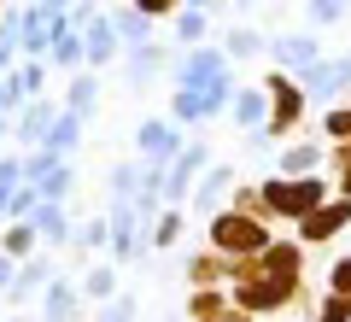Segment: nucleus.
<instances>
[{"label": "nucleus", "mask_w": 351, "mask_h": 322, "mask_svg": "<svg viewBox=\"0 0 351 322\" xmlns=\"http://www.w3.org/2000/svg\"><path fill=\"white\" fill-rule=\"evenodd\" d=\"M182 76L199 82V88H211V82H223V59H217V53H193V59L182 65Z\"/></svg>", "instance_id": "1"}, {"label": "nucleus", "mask_w": 351, "mask_h": 322, "mask_svg": "<svg viewBox=\"0 0 351 322\" xmlns=\"http://www.w3.org/2000/svg\"><path fill=\"white\" fill-rule=\"evenodd\" d=\"M339 6H346V0H311V18L328 24V18H339Z\"/></svg>", "instance_id": "12"}, {"label": "nucleus", "mask_w": 351, "mask_h": 322, "mask_svg": "<svg viewBox=\"0 0 351 322\" xmlns=\"http://www.w3.org/2000/svg\"><path fill=\"white\" fill-rule=\"evenodd\" d=\"M141 147H147L152 159H170V152H176V129L170 124H147V129H141Z\"/></svg>", "instance_id": "3"}, {"label": "nucleus", "mask_w": 351, "mask_h": 322, "mask_svg": "<svg viewBox=\"0 0 351 322\" xmlns=\"http://www.w3.org/2000/svg\"><path fill=\"white\" fill-rule=\"evenodd\" d=\"M334 281H339V287H351V258H346V264L334 270Z\"/></svg>", "instance_id": "18"}, {"label": "nucleus", "mask_w": 351, "mask_h": 322, "mask_svg": "<svg viewBox=\"0 0 351 322\" xmlns=\"http://www.w3.org/2000/svg\"><path fill=\"white\" fill-rule=\"evenodd\" d=\"M339 82H351V59H346V65H328V71H311V76H304V88H311V94H334Z\"/></svg>", "instance_id": "4"}, {"label": "nucleus", "mask_w": 351, "mask_h": 322, "mask_svg": "<svg viewBox=\"0 0 351 322\" xmlns=\"http://www.w3.org/2000/svg\"><path fill=\"white\" fill-rule=\"evenodd\" d=\"M234 117H240V124H258V117H263V94H240L234 100Z\"/></svg>", "instance_id": "7"}, {"label": "nucleus", "mask_w": 351, "mask_h": 322, "mask_svg": "<svg viewBox=\"0 0 351 322\" xmlns=\"http://www.w3.org/2000/svg\"><path fill=\"white\" fill-rule=\"evenodd\" d=\"M117 30H123V36H141V30H147V18H141V12H117Z\"/></svg>", "instance_id": "16"}, {"label": "nucleus", "mask_w": 351, "mask_h": 322, "mask_svg": "<svg viewBox=\"0 0 351 322\" xmlns=\"http://www.w3.org/2000/svg\"><path fill=\"white\" fill-rule=\"evenodd\" d=\"M64 187H71V170H47V176H41V194H47V199H59Z\"/></svg>", "instance_id": "9"}, {"label": "nucleus", "mask_w": 351, "mask_h": 322, "mask_svg": "<svg viewBox=\"0 0 351 322\" xmlns=\"http://www.w3.org/2000/svg\"><path fill=\"white\" fill-rule=\"evenodd\" d=\"M158 6H170V0H141V12H158Z\"/></svg>", "instance_id": "20"}, {"label": "nucleus", "mask_w": 351, "mask_h": 322, "mask_svg": "<svg viewBox=\"0 0 351 322\" xmlns=\"http://www.w3.org/2000/svg\"><path fill=\"white\" fill-rule=\"evenodd\" d=\"M82 47H88V59H106V53H112V24H106V18H94Z\"/></svg>", "instance_id": "5"}, {"label": "nucleus", "mask_w": 351, "mask_h": 322, "mask_svg": "<svg viewBox=\"0 0 351 322\" xmlns=\"http://www.w3.org/2000/svg\"><path fill=\"white\" fill-rule=\"evenodd\" d=\"M41 281H47V264H29L24 281H18V293H29V287H41Z\"/></svg>", "instance_id": "14"}, {"label": "nucleus", "mask_w": 351, "mask_h": 322, "mask_svg": "<svg viewBox=\"0 0 351 322\" xmlns=\"http://www.w3.org/2000/svg\"><path fill=\"white\" fill-rule=\"evenodd\" d=\"M276 53H281V65H304V71L316 65V41H304V36H281Z\"/></svg>", "instance_id": "2"}, {"label": "nucleus", "mask_w": 351, "mask_h": 322, "mask_svg": "<svg viewBox=\"0 0 351 322\" xmlns=\"http://www.w3.org/2000/svg\"><path fill=\"white\" fill-rule=\"evenodd\" d=\"M41 235H47V240H59V235H64V223H59V211H53V205L41 211Z\"/></svg>", "instance_id": "13"}, {"label": "nucleus", "mask_w": 351, "mask_h": 322, "mask_svg": "<svg viewBox=\"0 0 351 322\" xmlns=\"http://www.w3.org/2000/svg\"><path fill=\"white\" fill-rule=\"evenodd\" d=\"M0 100H6V82H0Z\"/></svg>", "instance_id": "22"}, {"label": "nucleus", "mask_w": 351, "mask_h": 322, "mask_svg": "<svg viewBox=\"0 0 351 322\" xmlns=\"http://www.w3.org/2000/svg\"><path fill=\"white\" fill-rule=\"evenodd\" d=\"M223 187H228V170H211V176H205V187H199V205H211Z\"/></svg>", "instance_id": "10"}, {"label": "nucleus", "mask_w": 351, "mask_h": 322, "mask_svg": "<svg viewBox=\"0 0 351 322\" xmlns=\"http://www.w3.org/2000/svg\"><path fill=\"white\" fill-rule=\"evenodd\" d=\"M0 287H12V264L6 258H0Z\"/></svg>", "instance_id": "19"}, {"label": "nucleus", "mask_w": 351, "mask_h": 322, "mask_svg": "<svg viewBox=\"0 0 351 322\" xmlns=\"http://www.w3.org/2000/svg\"><path fill=\"white\" fill-rule=\"evenodd\" d=\"M53 53H59V59H64V65H71V59H76V53H82V36H76V30H71V24H59V30H53Z\"/></svg>", "instance_id": "6"}, {"label": "nucleus", "mask_w": 351, "mask_h": 322, "mask_svg": "<svg viewBox=\"0 0 351 322\" xmlns=\"http://www.w3.org/2000/svg\"><path fill=\"white\" fill-rule=\"evenodd\" d=\"M112 187H117V194H123V199H129V194H135V187H141V170H129V164H123V170H117V176H112Z\"/></svg>", "instance_id": "11"}, {"label": "nucleus", "mask_w": 351, "mask_h": 322, "mask_svg": "<svg viewBox=\"0 0 351 322\" xmlns=\"http://www.w3.org/2000/svg\"><path fill=\"white\" fill-rule=\"evenodd\" d=\"M47 310H53V317H64V310H71V287H53V293H47Z\"/></svg>", "instance_id": "15"}, {"label": "nucleus", "mask_w": 351, "mask_h": 322, "mask_svg": "<svg viewBox=\"0 0 351 322\" xmlns=\"http://www.w3.org/2000/svg\"><path fill=\"white\" fill-rule=\"evenodd\" d=\"M129 317H135V299H117V305L106 310V322H129Z\"/></svg>", "instance_id": "17"}, {"label": "nucleus", "mask_w": 351, "mask_h": 322, "mask_svg": "<svg viewBox=\"0 0 351 322\" xmlns=\"http://www.w3.org/2000/svg\"><path fill=\"white\" fill-rule=\"evenodd\" d=\"M193 6H211V0H193Z\"/></svg>", "instance_id": "21"}, {"label": "nucleus", "mask_w": 351, "mask_h": 322, "mask_svg": "<svg viewBox=\"0 0 351 322\" xmlns=\"http://www.w3.org/2000/svg\"><path fill=\"white\" fill-rule=\"evenodd\" d=\"M53 152H59V147H71V141H76V117H53Z\"/></svg>", "instance_id": "8"}]
</instances>
